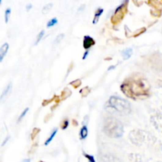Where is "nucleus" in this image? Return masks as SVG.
<instances>
[{"label":"nucleus","instance_id":"obj_13","mask_svg":"<svg viewBox=\"0 0 162 162\" xmlns=\"http://www.w3.org/2000/svg\"><path fill=\"white\" fill-rule=\"evenodd\" d=\"M10 13H11V10L10 8H7L5 11V22L7 23L9 21V18H10Z\"/></svg>","mask_w":162,"mask_h":162},{"label":"nucleus","instance_id":"obj_15","mask_svg":"<svg viewBox=\"0 0 162 162\" xmlns=\"http://www.w3.org/2000/svg\"><path fill=\"white\" fill-rule=\"evenodd\" d=\"M63 37H64V34H59V36L55 39V40H54L53 43L54 45H57V44H59V43H60V41L63 39Z\"/></svg>","mask_w":162,"mask_h":162},{"label":"nucleus","instance_id":"obj_19","mask_svg":"<svg viewBox=\"0 0 162 162\" xmlns=\"http://www.w3.org/2000/svg\"><path fill=\"white\" fill-rule=\"evenodd\" d=\"M85 7H86V6H85V5H82V6L79 7V9L78 10V13H81L82 11H83V10H84V9H85Z\"/></svg>","mask_w":162,"mask_h":162},{"label":"nucleus","instance_id":"obj_10","mask_svg":"<svg viewBox=\"0 0 162 162\" xmlns=\"http://www.w3.org/2000/svg\"><path fill=\"white\" fill-rule=\"evenodd\" d=\"M52 3H48L47 4L46 6H44V7L43 8V10H42V13H44V14H46V13H48V12L50 11V10H52Z\"/></svg>","mask_w":162,"mask_h":162},{"label":"nucleus","instance_id":"obj_3","mask_svg":"<svg viewBox=\"0 0 162 162\" xmlns=\"http://www.w3.org/2000/svg\"><path fill=\"white\" fill-rule=\"evenodd\" d=\"M147 90H149V85L147 84L146 81L139 80L134 82L133 86L131 89V92L134 93L135 95L145 94Z\"/></svg>","mask_w":162,"mask_h":162},{"label":"nucleus","instance_id":"obj_5","mask_svg":"<svg viewBox=\"0 0 162 162\" xmlns=\"http://www.w3.org/2000/svg\"><path fill=\"white\" fill-rule=\"evenodd\" d=\"M8 49H9V44L7 43L2 44V46L0 48V62L2 61L3 58L5 57V55L7 53Z\"/></svg>","mask_w":162,"mask_h":162},{"label":"nucleus","instance_id":"obj_7","mask_svg":"<svg viewBox=\"0 0 162 162\" xmlns=\"http://www.w3.org/2000/svg\"><path fill=\"white\" fill-rule=\"evenodd\" d=\"M103 12L104 10L102 8H98V9H97V11L95 12V14H94V21H93V24H97V23L98 22L100 17H101V14L103 13Z\"/></svg>","mask_w":162,"mask_h":162},{"label":"nucleus","instance_id":"obj_6","mask_svg":"<svg viewBox=\"0 0 162 162\" xmlns=\"http://www.w3.org/2000/svg\"><path fill=\"white\" fill-rule=\"evenodd\" d=\"M132 53H133V49L131 48H127V49L123 50L122 52V55H123V59H125V60H127V59H130L131 58V56Z\"/></svg>","mask_w":162,"mask_h":162},{"label":"nucleus","instance_id":"obj_14","mask_svg":"<svg viewBox=\"0 0 162 162\" xmlns=\"http://www.w3.org/2000/svg\"><path fill=\"white\" fill-rule=\"evenodd\" d=\"M58 23V20L55 18V17H54V18H52V20H50L48 22V24H47V27L48 28H50V27H52L54 26L55 25H56Z\"/></svg>","mask_w":162,"mask_h":162},{"label":"nucleus","instance_id":"obj_4","mask_svg":"<svg viewBox=\"0 0 162 162\" xmlns=\"http://www.w3.org/2000/svg\"><path fill=\"white\" fill-rule=\"evenodd\" d=\"M95 44V41L94 40V39L90 37V36H86L84 38V48L86 49H89L90 47H92L93 45Z\"/></svg>","mask_w":162,"mask_h":162},{"label":"nucleus","instance_id":"obj_18","mask_svg":"<svg viewBox=\"0 0 162 162\" xmlns=\"http://www.w3.org/2000/svg\"><path fill=\"white\" fill-rule=\"evenodd\" d=\"M67 127H68V120H65L62 124V129H66Z\"/></svg>","mask_w":162,"mask_h":162},{"label":"nucleus","instance_id":"obj_2","mask_svg":"<svg viewBox=\"0 0 162 162\" xmlns=\"http://www.w3.org/2000/svg\"><path fill=\"white\" fill-rule=\"evenodd\" d=\"M109 105L112 108L123 115H127L131 112V105L126 100L122 99L118 97H111L109 100Z\"/></svg>","mask_w":162,"mask_h":162},{"label":"nucleus","instance_id":"obj_23","mask_svg":"<svg viewBox=\"0 0 162 162\" xmlns=\"http://www.w3.org/2000/svg\"><path fill=\"white\" fill-rule=\"evenodd\" d=\"M116 68V67H115V66H112V67H110L109 68V70H108V71H112V70H113V69H115Z\"/></svg>","mask_w":162,"mask_h":162},{"label":"nucleus","instance_id":"obj_8","mask_svg":"<svg viewBox=\"0 0 162 162\" xmlns=\"http://www.w3.org/2000/svg\"><path fill=\"white\" fill-rule=\"evenodd\" d=\"M57 132H58V129H57V128H55V129L53 130V131H52V133H51V135L49 136V138H48V139L46 140L45 143H44V145H48V144H49V143L52 141V139H53V138L55 137V134H56V133H57Z\"/></svg>","mask_w":162,"mask_h":162},{"label":"nucleus","instance_id":"obj_25","mask_svg":"<svg viewBox=\"0 0 162 162\" xmlns=\"http://www.w3.org/2000/svg\"><path fill=\"white\" fill-rule=\"evenodd\" d=\"M2 0H0V4H2Z\"/></svg>","mask_w":162,"mask_h":162},{"label":"nucleus","instance_id":"obj_11","mask_svg":"<svg viewBox=\"0 0 162 162\" xmlns=\"http://www.w3.org/2000/svg\"><path fill=\"white\" fill-rule=\"evenodd\" d=\"M44 33H45L44 30H41V32H40V33H39L38 36H37V37H36V42H35V45H37V44H38V43L40 42V40H42L43 36H44Z\"/></svg>","mask_w":162,"mask_h":162},{"label":"nucleus","instance_id":"obj_24","mask_svg":"<svg viewBox=\"0 0 162 162\" xmlns=\"http://www.w3.org/2000/svg\"><path fill=\"white\" fill-rule=\"evenodd\" d=\"M21 162H30V160L29 159H25V160H21Z\"/></svg>","mask_w":162,"mask_h":162},{"label":"nucleus","instance_id":"obj_9","mask_svg":"<svg viewBox=\"0 0 162 162\" xmlns=\"http://www.w3.org/2000/svg\"><path fill=\"white\" fill-rule=\"evenodd\" d=\"M88 135V129L86 127V126H83L82 128L81 129L80 131V136L82 139H85Z\"/></svg>","mask_w":162,"mask_h":162},{"label":"nucleus","instance_id":"obj_17","mask_svg":"<svg viewBox=\"0 0 162 162\" xmlns=\"http://www.w3.org/2000/svg\"><path fill=\"white\" fill-rule=\"evenodd\" d=\"M85 156H86V158L89 160V162H96L94 157L93 156H91V155H89V154H86V153H85Z\"/></svg>","mask_w":162,"mask_h":162},{"label":"nucleus","instance_id":"obj_16","mask_svg":"<svg viewBox=\"0 0 162 162\" xmlns=\"http://www.w3.org/2000/svg\"><path fill=\"white\" fill-rule=\"evenodd\" d=\"M28 111H29V108H26V109H25V110L23 111L22 113L21 114V116H19V118H18V120H17V122L19 123L20 121H21V120H22V119L24 118V117H25V116L27 114V112H28Z\"/></svg>","mask_w":162,"mask_h":162},{"label":"nucleus","instance_id":"obj_1","mask_svg":"<svg viewBox=\"0 0 162 162\" xmlns=\"http://www.w3.org/2000/svg\"><path fill=\"white\" fill-rule=\"evenodd\" d=\"M105 131L110 137H121L123 133L122 123L115 118L107 119L105 124Z\"/></svg>","mask_w":162,"mask_h":162},{"label":"nucleus","instance_id":"obj_26","mask_svg":"<svg viewBox=\"0 0 162 162\" xmlns=\"http://www.w3.org/2000/svg\"><path fill=\"white\" fill-rule=\"evenodd\" d=\"M40 162H43V161H40Z\"/></svg>","mask_w":162,"mask_h":162},{"label":"nucleus","instance_id":"obj_20","mask_svg":"<svg viewBox=\"0 0 162 162\" xmlns=\"http://www.w3.org/2000/svg\"><path fill=\"white\" fill-rule=\"evenodd\" d=\"M32 4H28V5H27L26 6V10H27V11H29V10H30V9H32Z\"/></svg>","mask_w":162,"mask_h":162},{"label":"nucleus","instance_id":"obj_21","mask_svg":"<svg viewBox=\"0 0 162 162\" xmlns=\"http://www.w3.org/2000/svg\"><path fill=\"white\" fill-rule=\"evenodd\" d=\"M88 54H89V50H87V51H86V52H85V54H84V55H83V58H82V59H86V58L87 57Z\"/></svg>","mask_w":162,"mask_h":162},{"label":"nucleus","instance_id":"obj_12","mask_svg":"<svg viewBox=\"0 0 162 162\" xmlns=\"http://www.w3.org/2000/svg\"><path fill=\"white\" fill-rule=\"evenodd\" d=\"M10 90H11V84L10 83V84H9L7 86V87H6V89L4 90L3 93H2V96H1V99H2V98H3V97H5V96L7 95V94H9V92L10 91Z\"/></svg>","mask_w":162,"mask_h":162},{"label":"nucleus","instance_id":"obj_22","mask_svg":"<svg viewBox=\"0 0 162 162\" xmlns=\"http://www.w3.org/2000/svg\"><path fill=\"white\" fill-rule=\"evenodd\" d=\"M8 140H9V137L6 138V139H5V141H4L3 143H2V145H5V144H6V142H8Z\"/></svg>","mask_w":162,"mask_h":162}]
</instances>
